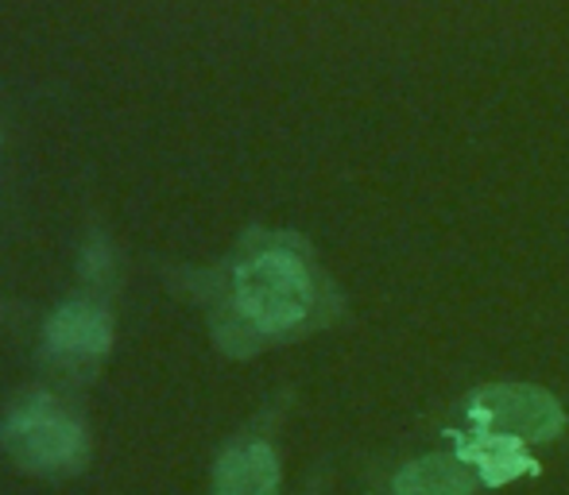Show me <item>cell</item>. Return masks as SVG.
<instances>
[{"mask_svg": "<svg viewBox=\"0 0 569 495\" xmlns=\"http://www.w3.org/2000/svg\"><path fill=\"white\" fill-rule=\"evenodd\" d=\"M326 302L330 286L307 244L287 233H256L229 267L221 345L252 353L299 337L326 322Z\"/></svg>", "mask_w": 569, "mask_h": 495, "instance_id": "obj_1", "label": "cell"}, {"mask_svg": "<svg viewBox=\"0 0 569 495\" xmlns=\"http://www.w3.org/2000/svg\"><path fill=\"white\" fill-rule=\"evenodd\" d=\"M4 453L36 476H74L90 461V434L54 398L31 395L16 403L0 422Z\"/></svg>", "mask_w": 569, "mask_h": 495, "instance_id": "obj_2", "label": "cell"}, {"mask_svg": "<svg viewBox=\"0 0 569 495\" xmlns=\"http://www.w3.org/2000/svg\"><path fill=\"white\" fill-rule=\"evenodd\" d=\"M469 418L485 434H503L516 442H550L562 434L566 411L558 398L531 383H488L469 395Z\"/></svg>", "mask_w": 569, "mask_h": 495, "instance_id": "obj_3", "label": "cell"}, {"mask_svg": "<svg viewBox=\"0 0 569 495\" xmlns=\"http://www.w3.org/2000/svg\"><path fill=\"white\" fill-rule=\"evenodd\" d=\"M113 345V322L101 306L93 302H67L59 306L43 325V348L47 356L62 364H86V361H98V356L109 353Z\"/></svg>", "mask_w": 569, "mask_h": 495, "instance_id": "obj_4", "label": "cell"}, {"mask_svg": "<svg viewBox=\"0 0 569 495\" xmlns=\"http://www.w3.org/2000/svg\"><path fill=\"white\" fill-rule=\"evenodd\" d=\"M213 495H279V457L268 442H237L213 468Z\"/></svg>", "mask_w": 569, "mask_h": 495, "instance_id": "obj_5", "label": "cell"}, {"mask_svg": "<svg viewBox=\"0 0 569 495\" xmlns=\"http://www.w3.org/2000/svg\"><path fill=\"white\" fill-rule=\"evenodd\" d=\"M477 484V468L461 453H430L396 473V495H472Z\"/></svg>", "mask_w": 569, "mask_h": 495, "instance_id": "obj_6", "label": "cell"}, {"mask_svg": "<svg viewBox=\"0 0 569 495\" xmlns=\"http://www.w3.org/2000/svg\"><path fill=\"white\" fill-rule=\"evenodd\" d=\"M461 457L477 468L480 484H488V488H500V484L516 481V476L535 473V461H531V453L523 449V442L503 437V434H485V430L465 437Z\"/></svg>", "mask_w": 569, "mask_h": 495, "instance_id": "obj_7", "label": "cell"}]
</instances>
